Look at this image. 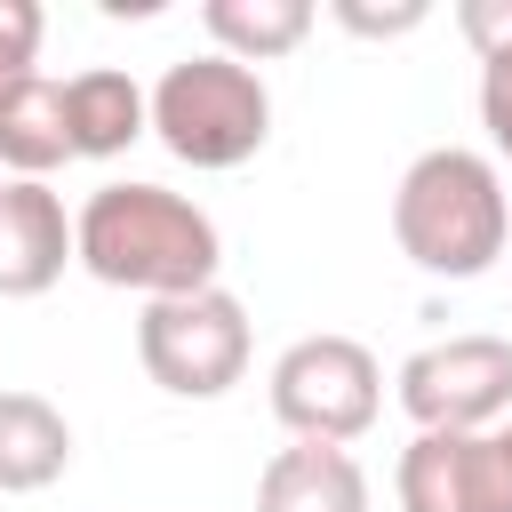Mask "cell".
I'll return each mask as SVG.
<instances>
[{
    "label": "cell",
    "instance_id": "1",
    "mask_svg": "<svg viewBox=\"0 0 512 512\" xmlns=\"http://www.w3.org/2000/svg\"><path fill=\"white\" fill-rule=\"evenodd\" d=\"M72 264H88L104 288H136L144 304L216 288L224 240L208 208H192L168 184H104L72 216Z\"/></svg>",
    "mask_w": 512,
    "mask_h": 512
},
{
    "label": "cell",
    "instance_id": "2",
    "mask_svg": "<svg viewBox=\"0 0 512 512\" xmlns=\"http://www.w3.org/2000/svg\"><path fill=\"white\" fill-rule=\"evenodd\" d=\"M392 240L432 280H480L512 240V208H504L496 160H480L464 144L416 152L400 192H392Z\"/></svg>",
    "mask_w": 512,
    "mask_h": 512
},
{
    "label": "cell",
    "instance_id": "3",
    "mask_svg": "<svg viewBox=\"0 0 512 512\" xmlns=\"http://www.w3.org/2000/svg\"><path fill=\"white\" fill-rule=\"evenodd\" d=\"M144 112H152V136L184 168H240L272 136V96L232 56H184V64H168L160 88L144 96Z\"/></svg>",
    "mask_w": 512,
    "mask_h": 512
},
{
    "label": "cell",
    "instance_id": "4",
    "mask_svg": "<svg viewBox=\"0 0 512 512\" xmlns=\"http://www.w3.org/2000/svg\"><path fill=\"white\" fill-rule=\"evenodd\" d=\"M136 360L160 392L176 400H216L248 376V304L232 288H192L160 296L136 320Z\"/></svg>",
    "mask_w": 512,
    "mask_h": 512
},
{
    "label": "cell",
    "instance_id": "5",
    "mask_svg": "<svg viewBox=\"0 0 512 512\" xmlns=\"http://www.w3.org/2000/svg\"><path fill=\"white\" fill-rule=\"evenodd\" d=\"M376 408H384V368L360 336H296L272 360V416L296 440L344 448L376 424Z\"/></svg>",
    "mask_w": 512,
    "mask_h": 512
},
{
    "label": "cell",
    "instance_id": "6",
    "mask_svg": "<svg viewBox=\"0 0 512 512\" xmlns=\"http://www.w3.org/2000/svg\"><path fill=\"white\" fill-rule=\"evenodd\" d=\"M400 408L416 432H496L512 416V336H448L400 360Z\"/></svg>",
    "mask_w": 512,
    "mask_h": 512
},
{
    "label": "cell",
    "instance_id": "7",
    "mask_svg": "<svg viewBox=\"0 0 512 512\" xmlns=\"http://www.w3.org/2000/svg\"><path fill=\"white\" fill-rule=\"evenodd\" d=\"M400 512H512V440L416 432L400 448Z\"/></svg>",
    "mask_w": 512,
    "mask_h": 512
},
{
    "label": "cell",
    "instance_id": "8",
    "mask_svg": "<svg viewBox=\"0 0 512 512\" xmlns=\"http://www.w3.org/2000/svg\"><path fill=\"white\" fill-rule=\"evenodd\" d=\"M72 264V216L48 184L8 176L0 184V296H48Z\"/></svg>",
    "mask_w": 512,
    "mask_h": 512
},
{
    "label": "cell",
    "instance_id": "9",
    "mask_svg": "<svg viewBox=\"0 0 512 512\" xmlns=\"http://www.w3.org/2000/svg\"><path fill=\"white\" fill-rule=\"evenodd\" d=\"M256 512H368V472L352 464V448L296 440V448H280L264 464Z\"/></svg>",
    "mask_w": 512,
    "mask_h": 512
},
{
    "label": "cell",
    "instance_id": "10",
    "mask_svg": "<svg viewBox=\"0 0 512 512\" xmlns=\"http://www.w3.org/2000/svg\"><path fill=\"white\" fill-rule=\"evenodd\" d=\"M72 464V424L40 392H0V496H40Z\"/></svg>",
    "mask_w": 512,
    "mask_h": 512
},
{
    "label": "cell",
    "instance_id": "11",
    "mask_svg": "<svg viewBox=\"0 0 512 512\" xmlns=\"http://www.w3.org/2000/svg\"><path fill=\"white\" fill-rule=\"evenodd\" d=\"M144 128H152V112H144V88H136L128 72L88 64V72L64 80V136H72L80 160H112V152H128Z\"/></svg>",
    "mask_w": 512,
    "mask_h": 512
},
{
    "label": "cell",
    "instance_id": "12",
    "mask_svg": "<svg viewBox=\"0 0 512 512\" xmlns=\"http://www.w3.org/2000/svg\"><path fill=\"white\" fill-rule=\"evenodd\" d=\"M64 160H72V136H64V88L40 80V72L16 80V88H0V168L48 184V168H64Z\"/></svg>",
    "mask_w": 512,
    "mask_h": 512
},
{
    "label": "cell",
    "instance_id": "13",
    "mask_svg": "<svg viewBox=\"0 0 512 512\" xmlns=\"http://www.w3.org/2000/svg\"><path fill=\"white\" fill-rule=\"evenodd\" d=\"M200 24H208V40H216V56H232V64L256 72V64L288 56V48L312 32V0H208Z\"/></svg>",
    "mask_w": 512,
    "mask_h": 512
},
{
    "label": "cell",
    "instance_id": "14",
    "mask_svg": "<svg viewBox=\"0 0 512 512\" xmlns=\"http://www.w3.org/2000/svg\"><path fill=\"white\" fill-rule=\"evenodd\" d=\"M40 40H48V16H40V0H0V88L32 80V64H40Z\"/></svg>",
    "mask_w": 512,
    "mask_h": 512
},
{
    "label": "cell",
    "instance_id": "15",
    "mask_svg": "<svg viewBox=\"0 0 512 512\" xmlns=\"http://www.w3.org/2000/svg\"><path fill=\"white\" fill-rule=\"evenodd\" d=\"M480 128L512 160V48L504 56H480Z\"/></svg>",
    "mask_w": 512,
    "mask_h": 512
},
{
    "label": "cell",
    "instance_id": "16",
    "mask_svg": "<svg viewBox=\"0 0 512 512\" xmlns=\"http://www.w3.org/2000/svg\"><path fill=\"white\" fill-rule=\"evenodd\" d=\"M432 8L424 0H400V8H368V0H336V24L360 32V40H392V32H416Z\"/></svg>",
    "mask_w": 512,
    "mask_h": 512
},
{
    "label": "cell",
    "instance_id": "17",
    "mask_svg": "<svg viewBox=\"0 0 512 512\" xmlns=\"http://www.w3.org/2000/svg\"><path fill=\"white\" fill-rule=\"evenodd\" d=\"M456 24H464V40H472L480 56H504V48H512V0H464Z\"/></svg>",
    "mask_w": 512,
    "mask_h": 512
},
{
    "label": "cell",
    "instance_id": "18",
    "mask_svg": "<svg viewBox=\"0 0 512 512\" xmlns=\"http://www.w3.org/2000/svg\"><path fill=\"white\" fill-rule=\"evenodd\" d=\"M496 432H504V440H512V416H504V424H496Z\"/></svg>",
    "mask_w": 512,
    "mask_h": 512
},
{
    "label": "cell",
    "instance_id": "19",
    "mask_svg": "<svg viewBox=\"0 0 512 512\" xmlns=\"http://www.w3.org/2000/svg\"><path fill=\"white\" fill-rule=\"evenodd\" d=\"M504 256H512V240H504Z\"/></svg>",
    "mask_w": 512,
    "mask_h": 512
}]
</instances>
